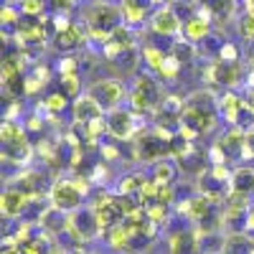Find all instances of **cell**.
Here are the masks:
<instances>
[{"label": "cell", "mask_w": 254, "mask_h": 254, "mask_svg": "<svg viewBox=\"0 0 254 254\" xmlns=\"http://www.w3.org/2000/svg\"><path fill=\"white\" fill-rule=\"evenodd\" d=\"M153 181L160 186H176L178 176H181V165L176 163V158H163L158 163H153Z\"/></svg>", "instance_id": "obj_15"}, {"label": "cell", "mask_w": 254, "mask_h": 254, "mask_svg": "<svg viewBox=\"0 0 254 254\" xmlns=\"http://www.w3.org/2000/svg\"><path fill=\"white\" fill-rule=\"evenodd\" d=\"M71 229L76 231V237H79L84 244L94 242L97 237L104 234L94 206H81L79 211H74V214H71Z\"/></svg>", "instance_id": "obj_7"}, {"label": "cell", "mask_w": 254, "mask_h": 254, "mask_svg": "<svg viewBox=\"0 0 254 254\" xmlns=\"http://www.w3.org/2000/svg\"><path fill=\"white\" fill-rule=\"evenodd\" d=\"M155 3H168V0H155Z\"/></svg>", "instance_id": "obj_33"}, {"label": "cell", "mask_w": 254, "mask_h": 254, "mask_svg": "<svg viewBox=\"0 0 254 254\" xmlns=\"http://www.w3.org/2000/svg\"><path fill=\"white\" fill-rule=\"evenodd\" d=\"M84 41H89V28H87V23H84V26H81V23H71L69 28L54 33L49 44H51V49H54L56 54H71V51L81 49Z\"/></svg>", "instance_id": "obj_8"}, {"label": "cell", "mask_w": 254, "mask_h": 254, "mask_svg": "<svg viewBox=\"0 0 254 254\" xmlns=\"http://www.w3.org/2000/svg\"><path fill=\"white\" fill-rule=\"evenodd\" d=\"M244 231H247V234H254V203H252L249 214H247V221H244Z\"/></svg>", "instance_id": "obj_29"}, {"label": "cell", "mask_w": 254, "mask_h": 254, "mask_svg": "<svg viewBox=\"0 0 254 254\" xmlns=\"http://www.w3.org/2000/svg\"><path fill=\"white\" fill-rule=\"evenodd\" d=\"M38 226H41V231H46L49 237H59L61 231H66L71 226V216H66V211H61L56 206H49L46 211H41Z\"/></svg>", "instance_id": "obj_12"}, {"label": "cell", "mask_w": 254, "mask_h": 254, "mask_svg": "<svg viewBox=\"0 0 254 254\" xmlns=\"http://www.w3.org/2000/svg\"><path fill=\"white\" fill-rule=\"evenodd\" d=\"M244 102H247V107H249V110H254V87H249V89H247Z\"/></svg>", "instance_id": "obj_31"}, {"label": "cell", "mask_w": 254, "mask_h": 254, "mask_svg": "<svg viewBox=\"0 0 254 254\" xmlns=\"http://www.w3.org/2000/svg\"><path fill=\"white\" fill-rule=\"evenodd\" d=\"M145 211H147V216H150V221H153V224H158V226L168 224V219H171V206H165V203H160V201L147 203V206H145Z\"/></svg>", "instance_id": "obj_23"}, {"label": "cell", "mask_w": 254, "mask_h": 254, "mask_svg": "<svg viewBox=\"0 0 254 254\" xmlns=\"http://www.w3.org/2000/svg\"><path fill=\"white\" fill-rule=\"evenodd\" d=\"M171 142H173V140L160 137L155 130L140 132L137 140H135V150H132V155H135L140 163H158V160H163V158H173Z\"/></svg>", "instance_id": "obj_4"}, {"label": "cell", "mask_w": 254, "mask_h": 254, "mask_svg": "<svg viewBox=\"0 0 254 254\" xmlns=\"http://www.w3.org/2000/svg\"><path fill=\"white\" fill-rule=\"evenodd\" d=\"M18 8H20V13H23V15L46 18V8H49V3H46V0H20Z\"/></svg>", "instance_id": "obj_25"}, {"label": "cell", "mask_w": 254, "mask_h": 254, "mask_svg": "<svg viewBox=\"0 0 254 254\" xmlns=\"http://www.w3.org/2000/svg\"><path fill=\"white\" fill-rule=\"evenodd\" d=\"M239 36L247 41H254V13L252 10H247L242 18H239Z\"/></svg>", "instance_id": "obj_26"}, {"label": "cell", "mask_w": 254, "mask_h": 254, "mask_svg": "<svg viewBox=\"0 0 254 254\" xmlns=\"http://www.w3.org/2000/svg\"><path fill=\"white\" fill-rule=\"evenodd\" d=\"M87 196H89V193L79 186L76 178H54L49 201H51V206L66 211V214H74V211H79V208L84 206Z\"/></svg>", "instance_id": "obj_2"}, {"label": "cell", "mask_w": 254, "mask_h": 254, "mask_svg": "<svg viewBox=\"0 0 254 254\" xmlns=\"http://www.w3.org/2000/svg\"><path fill=\"white\" fill-rule=\"evenodd\" d=\"M54 13H71L76 8V0H46Z\"/></svg>", "instance_id": "obj_28"}, {"label": "cell", "mask_w": 254, "mask_h": 254, "mask_svg": "<svg viewBox=\"0 0 254 254\" xmlns=\"http://www.w3.org/2000/svg\"><path fill=\"white\" fill-rule=\"evenodd\" d=\"M56 89L64 92L71 102L79 99L84 92H81V74H66V76H56Z\"/></svg>", "instance_id": "obj_20"}, {"label": "cell", "mask_w": 254, "mask_h": 254, "mask_svg": "<svg viewBox=\"0 0 254 254\" xmlns=\"http://www.w3.org/2000/svg\"><path fill=\"white\" fill-rule=\"evenodd\" d=\"M31 203H33V198H28L23 190H18L13 186H5V190L0 193V214H3V219L13 221L20 214H26V208Z\"/></svg>", "instance_id": "obj_10"}, {"label": "cell", "mask_w": 254, "mask_h": 254, "mask_svg": "<svg viewBox=\"0 0 254 254\" xmlns=\"http://www.w3.org/2000/svg\"><path fill=\"white\" fill-rule=\"evenodd\" d=\"M87 94L97 99V104L104 112H112L122 107L125 102H130V89L125 87L122 79H97L94 84H89Z\"/></svg>", "instance_id": "obj_3"}, {"label": "cell", "mask_w": 254, "mask_h": 254, "mask_svg": "<svg viewBox=\"0 0 254 254\" xmlns=\"http://www.w3.org/2000/svg\"><path fill=\"white\" fill-rule=\"evenodd\" d=\"M150 28H153L155 36L176 38L178 31H183V20H181V15L176 13V8L165 5V8H158V10L150 15Z\"/></svg>", "instance_id": "obj_9"}, {"label": "cell", "mask_w": 254, "mask_h": 254, "mask_svg": "<svg viewBox=\"0 0 254 254\" xmlns=\"http://www.w3.org/2000/svg\"><path fill=\"white\" fill-rule=\"evenodd\" d=\"M165 92L160 89V79L150 71H137L130 89V107L137 115H155Z\"/></svg>", "instance_id": "obj_1"}, {"label": "cell", "mask_w": 254, "mask_h": 254, "mask_svg": "<svg viewBox=\"0 0 254 254\" xmlns=\"http://www.w3.org/2000/svg\"><path fill=\"white\" fill-rule=\"evenodd\" d=\"M206 76L211 84H216L221 89H234L237 84L244 81V71H242V61H221L216 59L214 64H208Z\"/></svg>", "instance_id": "obj_6"}, {"label": "cell", "mask_w": 254, "mask_h": 254, "mask_svg": "<svg viewBox=\"0 0 254 254\" xmlns=\"http://www.w3.org/2000/svg\"><path fill=\"white\" fill-rule=\"evenodd\" d=\"M168 247H171V254H201V239H198L196 231H190V229L173 231Z\"/></svg>", "instance_id": "obj_13"}, {"label": "cell", "mask_w": 254, "mask_h": 254, "mask_svg": "<svg viewBox=\"0 0 254 254\" xmlns=\"http://www.w3.org/2000/svg\"><path fill=\"white\" fill-rule=\"evenodd\" d=\"M104 120H107V135H112L115 140H122V142H130L135 137V132L140 130V117L132 107L130 110L117 107L104 115Z\"/></svg>", "instance_id": "obj_5"}, {"label": "cell", "mask_w": 254, "mask_h": 254, "mask_svg": "<svg viewBox=\"0 0 254 254\" xmlns=\"http://www.w3.org/2000/svg\"><path fill=\"white\" fill-rule=\"evenodd\" d=\"M219 59L221 61H242V51H239V46L234 44V41H226L221 54H219Z\"/></svg>", "instance_id": "obj_27"}, {"label": "cell", "mask_w": 254, "mask_h": 254, "mask_svg": "<svg viewBox=\"0 0 254 254\" xmlns=\"http://www.w3.org/2000/svg\"><path fill=\"white\" fill-rule=\"evenodd\" d=\"M107 3H117V0H107ZM120 3H122V0H120Z\"/></svg>", "instance_id": "obj_32"}, {"label": "cell", "mask_w": 254, "mask_h": 254, "mask_svg": "<svg viewBox=\"0 0 254 254\" xmlns=\"http://www.w3.org/2000/svg\"><path fill=\"white\" fill-rule=\"evenodd\" d=\"M198 8H206L214 20H229L237 10V0H198Z\"/></svg>", "instance_id": "obj_18"}, {"label": "cell", "mask_w": 254, "mask_h": 254, "mask_svg": "<svg viewBox=\"0 0 254 254\" xmlns=\"http://www.w3.org/2000/svg\"><path fill=\"white\" fill-rule=\"evenodd\" d=\"M150 181V176L142 173V171H132V173H127L117 181V193L122 196H140V190L145 188V183Z\"/></svg>", "instance_id": "obj_17"}, {"label": "cell", "mask_w": 254, "mask_h": 254, "mask_svg": "<svg viewBox=\"0 0 254 254\" xmlns=\"http://www.w3.org/2000/svg\"><path fill=\"white\" fill-rule=\"evenodd\" d=\"M244 107H247L244 97H242V94H237L234 89H226V92L216 99L219 117H221L226 125H231V127L237 125V120H239V115H242V110H244Z\"/></svg>", "instance_id": "obj_11"}, {"label": "cell", "mask_w": 254, "mask_h": 254, "mask_svg": "<svg viewBox=\"0 0 254 254\" xmlns=\"http://www.w3.org/2000/svg\"><path fill=\"white\" fill-rule=\"evenodd\" d=\"M229 190L244 193V196H254V168L252 165H237L234 173H231Z\"/></svg>", "instance_id": "obj_16"}, {"label": "cell", "mask_w": 254, "mask_h": 254, "mask_svg": "<svg viewBox=\"0 0 254 254\" xmlns=\"http://www.w3.org/2000/svg\"><path fill=\"white\" fill-rule=\"evenodd\" d=\"M20 135H26V127L20 125L18 120H3L0 122V142L3 145H10V142H15Z\"/></svg>", "instance_id": "obj_21"}, {"label": "cell", "mask_w": 254, "mask_h": 254, "mask_svg": "<svg viewBox=\"0 0 254 254\" xmlns=\"http://www.w3.org/2000/svg\"><path fill=\"white\" fill-rule=\"evenodd\" d=\"M171 54L183 64V66H188V64H193L196 56H198V46L196 44H190L188 38H176L171 41Z\"/></svg>", "instance_id": "obj_19"}, {"label": "cell", "mask_w": 254, "mask_h": 254, "mask_svg": "<svg viewBox=\"0 0 254 254\" xmlns=\"http://www.w3.org/2000/svg\"><path fill=\"white\" fill-rule=\"evenodd\" d=\"M76 254H87V252H76Z\"/></svg>", "instance_id": "obj_34"}, {"label": "cell", "mask_w": 254, "mask_h": 254, "mask_svg": "<svg viewBox=\"0 0 254 254\" xmlns=\"http://www.w3.org/2000/svg\"><path fill=\"white\" fill-rule=\"evenodd\" d=\"M181 71H183V64L173 54H168L165 61H163V66H160V71H158V79L160 81H176L181 76Z\"/></svg>", "instance_id": "obj_22"}, {"label": "cell", "mask_w": 254, "mask_h": 254, "mask_svg": "<svg viewBox=\"0 0 254 254\" xmlns=\"http://www.w3.org/2000/svg\"><path fill=\"white\" fill-rule=\"evenodd\" d=\"M46 104H49V110L54 112V115H59V112H64V110H66V107H71V99L66 97V94H64V92H59V89H51L49 94H46V99H44Z\"/></svg>", "instance_id": "obj_24"}, {"label": "cell", "mask_w": 254, "mask_h": 254, "mask_svg": "<svg viewBox=\"0 0 254 254\" xmlns=\"http://www.w3.org/2000/svg\"><path fill=\"white\" fill-rule=\"evenodd\" d=\"M71 112H74V122H94V120H99V117L107 115V112H104L99 104H97V99H94L92 94H87V92H84L79 99H74Z\"/></svg>", "instance_id": "obj_14"}, {"label": "cell", "mask_w": 254, "mask_h": 254, "mask_svg": "<svg viewBox=\"0 0 254 254\" xmlns=\"http://www.w3.org/2000/svg\"><path fill=\"white\" fill-rule=\"evenodd\" d=\"M3 254H23L18 244H3Z\"/></svg>", "instance_id": "obj_30"}]
</instances>
